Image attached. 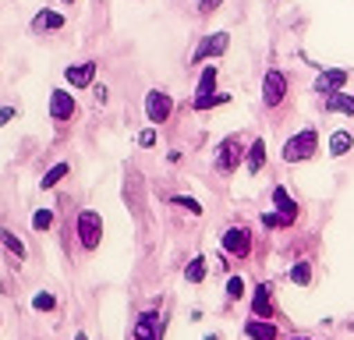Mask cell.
<instances>
[{"instance_id": "28", "label": "cell", "mask_w": 354, "mask_h": 340, "mask_svg": "<svg viewBox=\"0 0 354 340\" xmlns=\"http://www.w3.org/2000/svg\"><path fill=\"white\" fill-rule=\"evenodd\" d=\"M32 308H36V312H50V308H57V298L46 294V291H39V294L32 298Z\"/></svg>"}, {"instance_id": "20", "label": "cell", "mask_w": 354, "mask_h": 340, "mask_svg": "<svg viewBox=\"0 0 354 340\" xmlns=\"http://www.w3.org/2000/svg\"><path fill=\"white\" fill-rule=\"evenodd\" d=\"M216 82H220V68L209 61V64H202V75H198V82H195V96H202V93H216Z\"/></svg>"}, {"instance_id": "35", "label": "cell", "mask_w": 354, "mask_h": 340, "mask_svg": "<svg viewBox=\"0 0 354 340\" xmlns=\"http://www.w3.org/2000/svg\"><path fill=\"white\" fill-rule=\"evenodd\" d=\"M75 340H88V337H85V333H75Z\"/></svg>"}, {"instance_id": "12", "label": "cell", "mask_w": 354, "mask_h": 340, "mask_svg": "<svg viewBox=\"0 0 354 340\" xmlns=\"http://www.w3.org/2000/svg\"><path fill=\"white\" fill-rule=\"evenodd\" d=\"M266 160H270V149H266V138H252L248 142V153H245V170L248 178H259L266 170Z\"/></svg>"}, {"instance_id": "30", "label": "cell", "mask_w": 354, "mask_h": 340, "mask_svg": "<svg viewBox=\"0 0 354 340\" xmlns=\"http://www.w3.org/2000/svg\"><path fill=\"white\" fill-rule=\"evenodd\" d=\"M50 223H53V209H39V213H32V227H36V231H46Z\"/></svg>"}, {"instance_id": "5", "label": "cell", "mask_w": 354, "mask_h": 340, "mask_svg": "<svg viewBox=\"0 0 354 340\" xmlns=\"http://www.w3.org/2000/svg\"><path fill=\"white\" fill-rule=\"evenodd\" d=\"M75 231H78V245H82L85 252H96L100 241H103V216H100L96 209H82Z\"/></svg>"}, {"instance_id": "1", "label": "cell", "mask_w": 354, "mask_h": 340, "mask_svg": "<svg viewBox=\"0 0 354 340\" xmlns=\"http://www.w3.org/2000/svg\"><path fill=\"white\" fill-rule=\"evenodd\" d=\"M245 153H248V146H245L241 135L220 138V146L213 149V170H216L220 178H234L241 170V163H245Z\"/></svg>"}, {"instance_id": "10", "label": "cell", "mask_w": 354, "mask_h": 340, "mask_svg": "<svg viewBox=\"0 0 354 340\" xmlns=\"http://www.w3.org/2000/svg\"><path fill=\"white\" fill-rule=\"evenodd\" d=\"M96 71H100L96 61H82V64L64 68V78H68L71 89H93V85H96Z\"/></svg>"}, {"instance_id": "27", "label": "cell", "mask_w": 354, "mask_h": 340, "mask_svg": "<svg viewBox=\"0 0 354 340\" xmlns=\"http://www.w3.org/2000/svg\"><path fill=\"white\" fill-rule=\"evenodd\" d=\"M174 206H185L192 216H202V206H198V198H192V195H177L174 198Z\"/></svg>"}, {"instance_id": "6", "label": "cell", "mask_w": 354, "mask_h": 340, "mask_svg": "<svg viewBox=\"0 0 354 340\" xmlns=\"http://www.w3.org/2000/svg\"><path fill=\"white\" fill-rule=\"evenodd\" d=\"M142 110H145V121L160 128V124H167L174 117V96L163 93V89H149L145 100H142Z\"/></svg>"}, {"instance_id": "13", "label": "cell", "mask_w": 354, "mask_h": 340, "mask_svg": "<svg viewBox=\"0 0 354 340\" xmlns=\"http://www.w3.org/2000/svg\"><path fill=\"white\" fill-rule=\"evenodd\" d=\"M252 312L259 319H273V312H277V305H273V283H259V287L252 291Z\"/></svg>"}, {"instance_id": "3", "label": "cell", "mask_w": 354, "mask_h": 340, "mask_svg": "<svg viewBox=\"0 0 354 340\" xmlns=\"http://www.w3.org/2000/svg\"><path fill=\"white\" fill-rule=\"evenodd\" d=\"M230 50V32H205L198 36L192 57H188V64L198 68V64H209V61H220V57Z\"/></svg>"}, {"instance_id": "22", "label": "cell", "mask_w": 354, "mask_h": 340, "mask_svg": "<svg viewBox=\"0 0 354 340\" xmlns=\"http://www.w3.org/2000/svg\"><path fill=\"white\" fill-rule=\"evenodd\" d=\"M68 174H71V163H53V167L46 170V174L39 178V188H43V191H46V188H57Z\"/></svg>"}, {"instance_id": "29", "label": "cell", "mask_w": 354, "mask_h": 340, "mask_svg": "<svg viewBox=\"0 0 354 340\" xmlns=\"http://www.w3.org/2000/svg\"><path fill=\"white\" fill-rule=\"evenodd\" d=\"M195 8H198L202 18H209V15H216L223 8V0H195Z\"/></svg>"}, {"instance_id": "9", "label": "cell", "mask_w": 354, "mask_h": 340, "mask_svg": "<svg viewBox=\"0 0 354 340\" xmlns=\"http://www.w3.org/2000/svg\"><path fill=\"white\" fill-rule=\"evenodd\" d=\"M75 113H78V103H75L71 93H64V89H53V93H50V117H53L57 124H68Z\"/></svg>"}, {"instance_id": "23", "label": "cell", "mask_w": 354, "mask_h": 340, "mask_svg": "<svg viewBox=\"0 0 354 340\" xmlns=\"http://www.w3.org/2000/svg\"><path fill=\"white\" fill-rule=\"evenodd\" d=\"M290 283H298V287H312V263L308 259H298V263H294L290 266Z\"/></svg>"}, {"instance_id": "38", "label": "cell", "mask_w": 354, "mask_h": 340, "mask_svg": "<svg viewBox=\"0 0 354 340\" xmlns=\"http://www.w3.org/2000/svg\"><path fill=\"white\" fill-rule=\"evenodd\" d=\"M351 330H354V323H351Z\"/></svg>"}, {"instance_id": "31", "label": "cell", "mask_w": 354, "mask_h": 340, "mask_svg": "<svg viewBox=\"0 0 354 340\" xmlns=\"http://www.w3.org/2000/svg\"><path fill=\"white\" fill-rule=\"evenodd\" d=\"M156 138H160V135H156V124H153V128L138 131V146H142V149H153V146H156Z\"/></svg>"}, {"instance_id": "18", "label": "cell", "mask_w": 354, "mask_h": 340, "mask_svg": "<svg viewBox=\"0 0 354 340\" xmlns=\"http://www.w3.org/2000/svg\"><path fill=\"white\" fill-rule=\"evenodd\" d=\"M273 206H277V213H283V216H290V220H298V213H301V206L290 198V191L283 188V185H273Z\"/></svg>"}, {"instance_id": "32", "label": "cell", "mask_w": 354, "mask_h": 340, "mask_svg": "<svg viewBox=\"0 0 354 340\" xmlns=\"http://www.w3.org/2000/svg\"><path fill=\"white\" fill-rule=\"evenodd\" d=\"M93 100H96V103L103 106V103L110 100V89H106V85H93Z\"/></svg>"}, {"instance_id": "7", "label": "cell", "mask_w": 354, "mask_h": 340, "mask_svg": "<svg viewBox=\"0 0 354 340\" xmlns=\"http://www.w3.org/2000/svg\"><path fill=\"white\" fill-rule=\"evenodd\" d=\"M351 78H354V71H351V68H319L312 93H315L319 100H322V96H333V93H344Z\"/></svg>"}, {"instance_id": "8", "label": "cell", "mask_w": 354, "mask_h": 340, "mask_svg": "<svg viewBox=\"0 0 354 340\" xmlns=\"http://www.w3.org/2000/svg\"><path fill=\"white\" fill-rule=\"evenodd\" d=\"M220 245H223V252L230 255V259H238V263L252 259V231L248 227H227V231L220 234Z\"/></svg>"}, {"instance_id": "33", "label": "cell", "mask_w": 354, "mask_h": 340, "mask_svg": "<svg viewBox=\"0 0 354 340\" xmlns=\"http://www.w3.org/2000/svg\"><path fill=\"white\" fill-rule=\"evenodd\" d=\"M15 113H18L15 106H0V128H4L8 121H15Z\"/></svg>"}, {"instance_id": "2", "label": "cell", "mask_w": 354, "mask_h": 340, "mask_svg": "<svg viewBox=\"0 0 354 340\" xmlns=\"http://www.w3.org/2000/svg\"><path fill=\"white\" fill-rule=\"evenodd\" d=\"M315 156H319V131L315 128H301L298 135H290L280 149L283 163H308Z\"/></svg>"}, {"instance_id": "15", "label": "cell", "mask_w": 354, "mask_h": 340, "mask_svg": "<svg viewBox=\"0 0 354 340\" xmlns=\"http://www.w3.org/2000/svg\"><path fill=\"white\" fill-rule=\"evenodd\" d=\"M322 113H344V117H354V93H333V96H322L319 100Z\"/></svg>"}, {"instance_id": "37", "label": "cell", "mask_w": 354, "mask_h": 340, "mask_svg": "<svg viewBox=\"0 0 354 340\" xmlns=\"http://www.w3.org/2000/svg\"><path fill=\"white\" fill-rule=\"evenodd\" d=\"M287 340H308V337H287Z\"/></svg>"}, {"instance_id": "19", "label": "cell", "mask_w": 354, "mask_h": 340, "mask_svg": "<svg viewBox=\"0 0 354 340\" xmlns=\"http://www.w3.org/2000/svg\"><path fill=\"white\" fill-rule=\"evenodd\" d=\"M230 103V93H202V96H192V110L195 113H205L213 106H227Z\"/></svg>"}, {"instance_id": "14", "label": "cell", "mask_w": 354, "mask_h": 340, "mask_svg": "<svg viewBox=\"0 0 354 340\" xmlns=\"http://www.w3.org/2000/svg\"><path fill=\"white\" fill-rule=\"evenodd\" d=\"M64 25H68V21H64V15H57V11L43 8V11H36V15H32V25H28V28H32L36 36H46V32H61Z\"/></svg>"}, {"instance_id": "25", "label": "cell", "mask_w": 354, "mask_h": 340, "mask_svg": "<svg viewBox=\"0 0 354 340\" xmlns=\"http://www.w3.org/2000/svg\"><path fill=\"white\" fill-rule=\"evenodd\" d=\"M294 220L290 216H283V213H262V227L266 231H280V227H290Z\"/></svg>"}, {"instance_id": "17", "label": "cell", "mask_w": 354, "mask_h": 340, "mask_svg": "<svg viewBox=\"0 0 354 340\" xmlns=\"http://www.w3.org/2000/svg\"><path fill=\"white\" fill-rule=\"evenodd\" d=\"M241 333H245L248 340H277V337H280V333H277V326H273L270 319H259V316H255V319H248V323L241 326Z\"/></svg>"}, {"instance_id": "24", "label": "cell", "mask_w": 354, "mask_h": 340, "mask_svg": "<svg viewBox=\"0 0 354 340\" xmlns=\"http://www.w3.org/2000/svg\"><path fill=\"white\" fill-rule=\"evenodd\" d=\"M245 294H248V283H245V276H230V280H227V305L241 301Z\"/></svg>"}, {"instance_id": "16", "label": "cell", "mask_w": 354, "mask_h": 340, "mask_svg": "<svg viewBox=\"0 0 354 340\" xmlns=\"http://www.w3.org/2000/svg\"><path fill=\"white\" fill-rule=\"evenodd\" d=\"M354 149V131L351 128H337L333 135H330V142H326V153L333 156V160H340V156H347Z\"/></svg>"}, {"instance_id": "4", "label": "cell", "mask_w": 354, "mask_h": 340, "mask_svg": "<svg viewBox=\"0 0 354 340\" xmlns=\"http://www.w3.org/2000/svg\"><path fill=\"white\" fill-rule=\"evenodd\" d=\"M290 96V78L280 68H270L262 75V106L266 110H280Z\"/></svg>"}, {"instance_id": "21", "label": "cell", "mask_w": 354, "mask_h": 340, "mask_svg": "<svg viewBox=\"0 0 354 340\" xmlns=\"http://www.w3.org/2000/svg\"><path fill=\"white\" fill-rule=\"evenodd\" d=\"M205 276H209V259H205V255H195V259L185 266V283H202Z\"/></svg>"}, {"instance_id": "34", "label": "cell", "mask_w": 354, "mask_h": 340, "mask_svg": "<svg viewBox=\"0 0 354 340\" xmlns=\"http://www.w3.org/2000/svg\"><path fill=\"white\" fill-rule=\"evenodd\" d=\"M205 340H220V333H209V337H205Z\"/></svg>"}, {"instance_id": "26", "label": "cell", "mask_w": 354, "mask_h": 340, "mask_svg": "<svg viewBox=\"0 0 354 340\" xmlns=\"http://www.w3.org/2000/svg\"><path fill=\"white\" fill-rule=\"evenodd\" d=\"M0 241H4V248H8V252H15V259H25V245H21L11 231H0Z\"/></svg>"}, {"instance_id": "11", "label": "cell", "mask_w": 354, "mask_h": 340, "mask_svg": "<svg viewBox=\"0 0 354 340\" xmlns=\"http://www.w3.org/2000/svg\"><path fill=\"white\" fill-rule=\"evenodd\" d=\"M160 330H163L160 312L149 308V312H142V316L135 319V326H131V340H160Z\"/></svg>"}, {"instance_id": "36", "label": "cell", "mask_w": 354, "mask_h": 340, "mask_svg": "<svg viewBox=\"0 0 354 340\" xmlns=\"http://www.w3.org/2000/svg\"><path fill=\"white\" fill-rule=\"evenodd\" d=\"M61 4H68V8H71V4H78V0H61Z\"/></svg>"}]
</instances>
